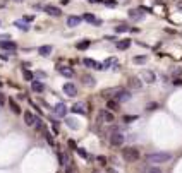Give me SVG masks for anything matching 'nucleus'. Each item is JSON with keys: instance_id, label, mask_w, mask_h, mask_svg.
I'll return each mask as SVG.
<instances>
[{"instance_id": "1", "label": "nucleus", "mask_w": 182, "mask_h": 173, "mask_svg": "<svg viewBox=\"0 0 182 173\" xmlns=\"http://www.w3.org/2000/svg\"><path fill=\"white\" fill-rule=\"evenodd\" d=\"M172 159L170 152H151V154H146V161L151 163V165H161V163H167Z\"/></svg>"}, {"instance_id": "2", "label": "nucleus", "mask_w": 182, "mask_h": 173, "mask_svg": "<svg viewBox=\"0 0 182 173\" xmlns=\"http://www.w3.org/2000/svg\"><path fill=\"white\" fill-rule=\"evenodd\" d=\"M122 156L127 163L138 161V159H139V151H138L136 147H125V149H122Z\"/></svg>"}, {"instance_id": "3", "label": "nucleus", "mask_w": 182, "mask_h": 173, "mask_svg": "<svg viewBox=\"0 0 182 173\" xmlns=\"http://www.w3.org/2000/svg\"><path fill=\"white\" fill-rule=\"evenodd\" d=\"M124 141H125V136L120 134V132H113L112 136H110V142H112V146H115V147L122 146Z\"/></svg>"}, {"instance_id": "4", "label": "nucleus", "mask_w": 182, "mask_h": 173, "mask_svg": "<svg viewBox=\"0 0 182 173\" xmlns=\"http://www.w3.org/2000/svg\"><path fill=\"white\" fill-rule=\"evenodd\" d=\"M115 93H117V95H115V101H117V103L127 101L129 98H131V93H129V91H125V89H117Z\"/></svg>"}, {"instance_id": "5", "label": "nucleus", "mask_w": 182, "mask_h": 173, "mask_svg": "<svg viewBox=\"0 0 182 173\" xmlns=\"http://www.w3.org/2000/svg\"><path fill=\"white\" fill-rule=\"evenodd\" d=\"M0 48H2V50H7V52H14L17 48V45L14 41H11V40H2V41H0Z\"/></svg>"}, {"instance_id": "6", "label": "nucleus", "mask_w": 182, "mask_h": 173, "mask_svg": "<svg viewBox=\"0 0 182 173\" xmlns=\"http://www.w3.org/2000/svg\"><path fill=\"white\" fill-rule=\"evenodd\" d=\"M64 93H65L67 96H70V98H72V96L77 95V88H76L72 82H65V84H64Z\"/></svg>"}, {"instance_id": "7", "label": "nucleus", "mask_w": 182, "mask_h": 173, "mask_svg": "<svg viewBox=\"0 0 182 173\" xmlns=\"http://www.w3.org/2000/svg\"><path fill=\"white\" fill-rule=\"evenodd\" d=\"M83 63H84L86 67L95 69V70H102V63L96 62V60H93V58H84V60H83Z\"/></svg>"}, {"instance_id": "8", "label": "nucleus", "mask_w": 182, "mask_h": 173, "mask_svg": "<svg viewBox=\"0 0 182 173\" xmlns=\"http://www.w3.org/2000/svg\"><path fill=\"white\" fill-rule=\"evenodd\" d=\"M54 111H55L57 117H65L67 115V106H65V103H59V105L54 108Z\"/></svg>"}, {"instance_id": "9", "label": "nucleus", "mask_w": 182, "mask_h": 173, "mask_svg": "<svg viewBox=\"0 0 182 173\" xmlns=\"http://www.w3.org/2000/svg\"><path fill=\"white\" fill-rule=\"evenodd\" d=\"M45 12L48 14V16H54V17H59L62 12H60L59 7H55V5H47L45 7Z\"/></svg>"}, {"instance_id": "10", "label": "nucleus", "mask_w": 182, "mask_h": 173, "mask_svg": "<svg viewBox=\"0 0 182 173\" xmlns=\"http://www.w3.org/2000/svg\"><path fill=\"white\" fill-rule=\"evenodd\" d=\"M129 88L138 91V89H141V88H143V82H141L138 77H131V79H129Z\"/></svg>"}, {"instance_id": "11", "label": "nucleus", "mask_w": 182, "mask_h": 173, "mask_svg": "<svg viewBox=\"0 0 182 173\" xmlns=\"http://www.w3.org/2000/svg\"><path fill=\"white\" fill-rule=\"evenodd\" d=\"M72 113H79V115H84L86 113V108H84V103H74L72 108H70Z\"/></svg>"}, {"instance_id": "12", "label": "nucleus", "mask_w": 182, "mask_h": 173, "mask_svg": "<svg viewBox=\"0 0 182 173\" xmlns=\"http://www.w3.org/2000/svg\"><path fill=\"white\" fill-rule=\"evenodd\" d=\"M81 21H83V17L79 16H70L69 19H67V26L69 27H76V26H79Z\"/></svg>"}, {"instance_id": "13", "label": "nucleus", "mask_w": 182, "mask_h": 173, "mask_svg": "<svg viewBox=\"0 0 182 173\" xmlns=\"http://www.w3.org/2000/svg\"><path fill=\"white\" fill-rule=\"evenodd\" d=\"M54 52V48L50 46V45H43V46L38 48V53L41 55V57H50V53Z\"/></svg>"}, {"instance_id": "14", "label": "nucleus", "mask_w": 182, "mask_h": 173, "mask_svg": "<svg viewBox=\"0 0 182 173\" xmlns=\"http://www.w3.org/2000/svg\"><path fill=\"white\" fill-rule=\"evenodd\" d=\"M100 118H102V120H105V122H108V123H112L113 120H115V117H113V113L112 111H100Z\"/></svg>"}, {"instance_id": "15", "label": "nucleus", "mask_w": 182, "mask_h": 173, "mask_svg": "<svg viewBox=\"0 0 182 173\" xmlns=\"http://www.w3.org/2000/svg\"><path fill=\"white\" fill-rule=\"evenodd\" d=\"M34 120H36V117L33 115L31 111H24V123H26V125H34Z\"/></svg>"}, {"instance_id": "16", "label": "nucleus", "mask_w": 182, "mask_h": 173, "mask_svg": "<svg viewBox=\"0 0 182 173\" xmlns=\"http://www.w3.org/2000/svg\"><path fill=\"white\" fill-rule=\"evenodd\" d=\"M57 70H59L62 75H65V77H72V75H74V70H72L70 67H65V65H60Z\"/></svg>"}, {"instance_id": "17", "label": "nucleus", "mask_w": 182, "mask_h": 173, "mask_svg": "<svg viewBox=\"0 0 182 173\" xmlns=\"http://www.w3.org/2000/svg\"><path fill=\"white\" fill-rule=\"evenodd\" d=\"M31 89L34 91V93H43V91H45V86H43V82H40V81H31Z\"/></svg>"}, {"instance_id": "18", "label": "nucleus", "mask_w": 182, "mask_h": 173, "mask_svg": "<svg viewBox=\"0 0 182 173\" xmlns=\"http://www.w3.org/2000/svg\"><path fill=\"white\" fill-rule=\"evenodd\" d=\"M143 79H145L148 84H151V82H155V74L151 72V70H146V72H143Z\"/></svg>"}, {"instance_id": "19", "label": "nucleus", "mask_w": 182, "mask_h": 173, "mask_svg": "<svg viewBox=\"0 0 182 173\" xmlns=\"http://www.w3.org/2000/svg\"><path fill=\"white\" fill-rule=\"evenodd\" d=\"M129 17L134 19V21H139L141 17H143V14H141L139 9H136V11H129Z\"/></svg>"}, {"instance_id": "20", "label": "nucleus", "mask_w": 182, "mask_h": 173, "mask_svg": "<svg viewBox=\"0 0 182 173\" xmlns=\"http://www.w3.org/2000/svg\"><path fill=\"white\" fill-rule=\"evenodd\" d=\"M74 151H76V152H77V154H79V156H81V158H83V159H89V158H91V156H89V154H88V152H86V151H84V147H76Z\"/></svg>"}, {"instance_id": "21", "label": "nucleus", "mask_w": 182, "mask_h": 173, "mask_svg": "<svg viewBox=\"0 0 182 173\" xmlns=\"http://www.w3.org/2000/svg\"><path fill=\"white\" fill-rule=\"evenodd\" d=\"M131 46V40H122V41L117 43V48L119 50H125V48Z\"/></svg>"}, {"instance_id": "22", "label": "nucleus", "mask_w": 182, "mask_h": 173, "mask_svg": "<svg viewBox=\"0 0 182 173\" xmlns=\"http://www.w3.org/2000/svg\"><path fill=\"white\" fill-rule=\"evenodd\" d=\"M115 58H107V60H105V62L102 63V70L103 69H110V65H115Z\"/></svg>"}, {"instance_id": "23", "label": "nucleus", "mask_w": 182, "mask_h": 173, "mask_svg": "<svg viewBox=\"0 0 182 173\" xmlns=\"http://www.w3.org/2000/svg\"><path fill=\"white\" fill-rule=\"evenodd\" d=\"M107 108H110L112 111H115V110H119V103L115 100H108L107 101Z\"/></svg>"}, {"instance_id": "24", "label": "nucleus", "mask_w": 182, "mask_h": 173, "mask_svg": "<svg viewBox=\"0 0 182 173\" xmlns=\"http://www.w3.org/2000/svg\"><path fill=\"white\" fill-rule=\"evenodd\" d=\"M84 21H88V22H95V24H100V21H98L96 17L93 16V14H84V17H83Z\"/></svg>"}, {"instance_id": "25", "label": "nucleus", "mask_w": 182, "mask_h": 173, "mask_svg": "<svg viewBox=\"0 0 182 173\" xmlns=\"http://www.w3.org/2000/svg\"><path fill=\"white\" fill-rule=\"evenodd\" d=\"M9 105H11V110L14 111V113H21V108H19V105H17L14 100H9Z\"/></svg>"}, {"instance_id": "26", "label": "nucleus", "mask_w": 182, "mask_h": 173, "mask_svg": "<svg viewBox=\"0 0 182 173\" xmlns=\"http://www.w3.org/2000/svg\"><path fill=\"white\" fill-rule=\"evenodd\" d=\"M14 26L19 27V29H22V31H28V29H29V26H28L24 21H16V22H14Z\"/></svg>"}, {"instance_id": "27", "label": "nucleus", "mask_w": 182, "mask_h": 173, "mask_svg": "<svg viewBox=\"0 0 182 173\" xmlns=\"http://www.w3.org/2000/svg\"><path fill=\"white\" fill-rule=\"evenodd\" d=\"M89 45H91V41H89V40H84V41L77 43V45H76V46H77V50H86V48L89 46Z\"/></svg>"}, {"instance_id": "28", "label": "nucleus", "mask_w": 182, "mask_h": 173, "mask_svg": "<svg viewBox=\"0 0 182 173\" xmlns=\"http://www.w3.org/2000/svg\"><path fill=\"white\" fill-rule=\"evenodd\" d=\"M22 75H24V79H26V81H34V75H33V72H31V70H28V69H24V70H22Z\"/></svg>"}, {"instance_id": "29", "label": "nucleus", "mask_w": 182, "mask_h": 173, "mask_svg": "<svg viewBox=\"0 0 182 173\" xmlns=\"http://www.w3.org/2000/svg\"><path fill=\"white\" fill-rule=\"evenodd\" d=\"M83 81H84L86 86H95V84H96L95 77H89V75H84V77H83Z\"/></svg>"}, {"instance_id": "30", "label": "nucleus", "mask_w": 182, "mask_h": 173, "mask_svg": "<svg viewBox=\"0 0 182 173\" xmlns=\"http://www.w3.org/2000/svg\"><path fill=\"white\" fill-rule=\"evenodd\" d=\"M145 173H163L160 166H151V168H146Z\"/></svg>"}, {"instance_id": "31", "label": "nucleus", "mask_w": 182, "mask_h": 173, "mask_svg": "<svg viewBox=\"0 0 182 173\" xmlns=\"http://www.w3.org/2000/svg\"><path fill=\"white\" fill-rule=\"evenodd\" d=\"M125 31H129L127 26H124V24H120V26H115V33H125Z\"/></svg>"}, {"instance_id": "32", "label": "nucleus", "mask_w": 182, "mask_h": 173, "mask_svg": "<svg viewBox=\"0 0 182 173\" xmlns=\"http://www.w3.org/2000/svg\"><path fill=\"white\" fill-rule=\"evenodd\" d=\"M45 139H47V142H48L50 146H54L55 142H54V137H52V134H50V132H47V134H45Z\"/></svg>"}, {"instance_id": "33", "label": "nucleus", "mask_w": 182, "mask_h": 173, "mask_svg": "<svg viewBox=\"0 0 182 173\" xmlns=\"http://www.w3.org/2000/svg\"><path fill=\"white\" fill-rule=\"evenodd\" d=\"M132 120H138V115H125L124 117V122H132Z\"/></svg>"}, {"instance_id": "34", "label": "nucleus", "mask_w": 182, "mask_h": 173, "mask_svg": "<svg viewBox=\"0 0 182 173\" xmlns=\"http://www.w3.org/2000/svg\"><path fill=\"white\" fill-rule=\"evenodd\" d=\"M34 127H36L38 130H41V129H43V123H41V120H40L38 117H36V120H34Z\"/></svg>"}, {"instance_id": "35", "label": "nucleus", "mask_w": 182, "mask_h": 173, "mask_svg": "<svg viewBox=\"0 0 182 173\" xmlns=\"http://www.w3.org/2000/svg\"><path fill=\"white\" fill-rule=\"evenodd\" d=\"M156 108H158V105H156V103H150V105L146 106V110H150V111L156 110Z\"/></svg>"}, {"instance_id": "36", "label": "nucleus", "mask_w": 182, "mask_h": 173, "mask_svg": "<svg viewBox=\"0 0 182 173\" xmlns=\"http://www.w3.org/2000/svg\"><path fill=\"white\" fill-rule=\"evenodd\" d=\"M65 123H67L70 129H76V123H74V120H72V118H67V120H65Z\"/></svg>"}, {"instance_id": "37", "label": "nucleus", "mask_w": 182, "mask_h": 173, "mask_svg": "<svg viewBox=\"0 0 182 173\" xmlns=\"http://www.w3.org/2000/svg\"><path fill=\"white\" fill-rule=\"evenodd\" d=\"M5 105V96H4V93H0V106Z\"/></svg>"}, {"instance_id": "38", "label": "nucleus", "mask_w": 182, "mask_h": 173, "mask_svg": "<svg viewBox=\"0 0 182 173\" xmlns=\"http://www.w3.org/2000/svg\"><path fill=\"white\" fill-rule=\"evenodd\" d=\"M134 62H138V63H141V62H146V57H136V58H134Z\"/></svg>"}, {"instance_id": "39", "label": "nucleus", "mask_w": 182, "mask_h": 173, "mask_svg": "<svg viewBox=\"0 0 182 173\" xmlns=\"http://www.w3.org/2000/svg\"><path fill=\"white\" fill-rule=\"evenodd\" d=\"M182 74V67H177L175 70H174V75H180Z\"/></svg>"}, {"instance_id": "40", "label": "nucleus", "mask_w": 182, "mask_h": 173, "mask_svg": "<svg viewBox=\"0 0 182 173\" xmlns=\"http://www.w3.org/2000/svg\"><path fill=\"white\" fill-rule=\"evenodd\" d=\"M67 144H69V147H72V149H76V147H77V144H76L74 141H69Z\"/></svg>"}, {"instance_id": "41", "label": "nucleus", "mask_w": 182, "mask_h": 173, "mask_svg": "<svg viewBox=\"0 0 182 173\" xmlns=\"http://www.w3.org/2000/svg\"><path fill=\"white\" fill-rule=\"evenodd\" d=\"M174 84H175V86H182V79H175V81H174Z\"/></svg>"}, {"instance_id": "42", "label": "nucleus", "mask_w": 182, "mask_h": 173, "mask_svg": "<svg viewBox=\"0 0 182 173\" xmlns=\"http://www.w3.org/2000/svg\"><path fill=\"white\" fill-rule=\"evenodd\" d=\"M65 173H74V170H72L70 166H67V168H65Z\"/></svg>"}, {"instance_id": "43", "label": "nucleus", "mask_w": 182, "mask_h": 173, "mask_svg": "<svg viewBox=\"0 0 182 173\" xmlns=\"http://www.w3.org/2000/svg\"><path fill=\"white\" fill-rule=\"evenodd\" d=\"M98 161L102 163V165H105V158H103V156H100V158H98Z\"/></svg>"}, {"instance_id": "44", "label": "nucleus", "mask_w": 182, "mask_h": 173, "mask_svg": "<svg viewBox=\"0 0 182 173\" xmlns=\"http://www.w3.org/2000/svg\"><path fill=\"white\" fill-rule=\"evenodd\" d=\"M88 2H102V0H88Z\"/></svg>"}, {"instance_id": "45", "label": "nucleus", "mask_w": 182, "mask_h": 173, "mask_svg": "<svg viewBox=\"0 0 182 173\" xmlns=\"http://www.w3.org/2000/svg\"><path fill=\"white\" fill-rule=\"evenodd\" d=\"M179 11H180V12H182V5H180V7H179Z\"/></svg>"}, {"instance_id": "46", "label": "nucleus", "mask_w": 182, "mask_h": 173, "mask_svg": "<svg viewBox=\"0 0 182 173\" xmlns=\"http://www.w3.org/2000/svg\"><path fill=\"white\" fill-rule=\"evenodd\" d=\"M91 173H98V171H91Z\"/></svg>"}]
</instances>
